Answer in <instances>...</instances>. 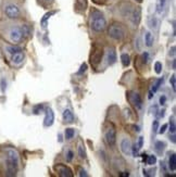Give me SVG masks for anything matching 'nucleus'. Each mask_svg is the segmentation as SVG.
<instances>
[{"instance_id": "16", "label": "nucleus", "mask_w": 176, "mask_h": 177, "mask_svg": "<svg viewBox=\"0 0 176 177\" xmlns=\"http://www.w3.org/2000/svg\"><path fill=\"white\" fill-rule=\"evenodd\" d=\"M139 20H140V9H139V8H136V9L134 10V12L132 13L133 24L137 25L138 23H139Z\"/></svg>"}, {"instance_id": "34", "label": "nucleus", "mask_w": 176, "mask_h": 177, "mask_svg": "<svg viewBox=\"0 0 176 177\" xmlns=\"http://www.w3.org/2000/svg\"><path fill=\"white\" fill-rule=\"evenodd\" d=\"M86 70H87V64H86V63H83V64L81 65L79 71H78V74H83Z\"/></svg>"}, {"instance_id": "17", "label": "nucleus", "mask_w": 176, "mask_h": 177, "mask_svg": "<svg viewBox=\"0 0 176 177\" xmlns=\"http://www.w3.org/2000/svg\"><path fill=\"white\" fill-rule=\"evenodd\" d=\"M145 43L147 47H151L153 45V36L150 32H147L145 35Z\"/></svg>"}, {"instance_id": "50", "label": "nucleus", "mask_w": 176, "mask_h": 177, "mask_svg": "<svg viewBox=\"0 0 176 177\" xmlns=\"http://www.w3.org/2000/svg\"><path fill=\"white\" fill-rule=\"evenodd\" d=\"M46 1H50V0H46Z\"/></svg>"}, {"instance_id": "28", "label": "nucleus", "mask_w": 176, "mask_h": 177, "mask_svg": "<svg viewBox=\"0 0 176 177\" xmlns=\"http://www.w3.org/2000/svg\"><path fill=\"white\" fill-rule=\"evenodd\" d=\"M73 158H74V152L72 150H69L66 151V153H65V159H66V161L67 162H72V160H73Z\"/></svg>"}, {"instance_id": "42", "label": "nucleus", "mask_w": 176, "mask_h": 177, "mask_svg": "<svg viewBox=\"0 0 176 177\" xmlns=\"http://www.w3.org/2000/svg\"><path fill=\"white\" fill-rule=\"evenodd\" d=\"M79 176H85V177H87L88 176V174L84 170H79Z\"/></svg>"}, {"instance_id": "46", "label": "nucleus", "mask_w": 176, "mask_h": 177, "mask_svg": "<svg viewBox=\"0 0 176 177\" xmlns=\"http://www.w3.org/2000/svg\"><path fill=\"white\" fill-rule=\"evenodd\" d=\"M175 64H176V61L175 60H173V65H172V66H173V70H175Z\"/></svg>"}, {"instance_id": "15", "label": "nucleus", "mask_w": 176, "mask_h": 177, "mask_svg": "<svg viewBox=\"0 0 176 177\" xmlns=\"http://www.w3.org/2000/svg\"><path fill=\"white\" fill-rule=\"evenodd\" d=\"M163 81H164V78L162 77V78H159L158 81H155V83H154L153 87L151 88V90L149 91V96H148L149 99H151V98H152V95L157 92V90H158V89H159V88H160V86H161V85L163 84Z\"/></svg>"}, {"instance_id": "8", "label": "nucleus", "mask_w": 176, "mask_h": 177, "mask_svg": "<svg viewBox=\"0 0 176 177\" xmlns=\"http://www.w3.org/2000/svg\"><path fill=\"white\" fill-rule=\"evenodd\" d=\"M53 122H55V113H53V111L50 108H48L46 110V116H45L44 125L46 127H50L53 124Z\"/></svg>"}, {"instance_id": "44", "label": "nucleus", "mask_w": 176, "mask_h": 177, "mask_svg": "<svg viewBox=\"0 0 176 177\" xmlns=\"http://www.w3.org/2000/svg\"><path fill=\"white\" fill-rule=\"evenodd\" d=\"M159 114H158V115H157V116H158V118H163V116H164V114H165V111L164 110H162V111H159Z\"/></svg>"}, {"instance_id": "49", "label": "nucleus", "mask_w": 176, "mask_h": 177, "mask_svg": "<svg viewBox=\"0 0 176 177\" xmlns=\"http://www.w3.org/2000/svg\"><path fill=\"white\" fill-rule=\"evenodd\" d=\"M59 141H62V136H61V135H59Z\"/></svg>"}, {"instance_id": "43", "label": "nucleus", "mask_w": 176, "mask_h": 177, "mask_svg": "<svg viewBox=\"0 0 176 177\" xmlns=\"http://www.w3.org/2000/svg\"><path fill=\"white\" fill-rule=\"evenodd\" d=\"M170 55H172V57L175 55V47H172V49L170 50Z\"/></svg>"}, {"instance_id": "33", "label": "nucleus", "mask_w": 176, "mask_h": 177, "mask_svg": "<svg viewBox=\"0 0 176 177\" xmlns=\"http://www.w3.org/2000/svg\"><path fill=\"white\" fill-rule=\"evenodd\" d=\"M138 148L137 146H132V152H133V156H138Z\"/></svg>"}, {"instance_id": "40", "label": "nucleus", "mask_w": 176, "mask_h": 177, "mask_svg": "<svg viewBox=\"0 0 176 177\" xmlns=\"http://www.w3.org/2000/svg\"><path fill=\"white\" fill-rule=\"evenodd\" d=\"M165 101H166V97L163 95V96L160 97V104L161 106H163V104H165Z\"/></svg>"}, {"instance_id": "35", "label": "nucleus", "mask_w": 176, "mask_h": 177, "mask_svg": "<svg viewBox=\"0 0 176 177\" xmlns=\"http://www.w3.org/2000/svg\"><path fill=\"white\" fill-rule=\"evenodd\" d=\"M158 128H159V122H158V121H153V124H152L153 133H157V132H158Z\"/></svg>"}, {"instance_id": "18", "label": "nucleus", "mask_w": 176, "mask_h": 177, "mask_svg": "<svg viewBox=\"0 0 176 177\" xmlns=\"http://www.w3.org/2000/svg\"><path fill=\"white\" fill-rule=\"evenodd\" d=\"M169 167H170V170L172 171V172H175V170H176V156H175L174 153H173V154L170 156V159H169Z\"/></svg>"}, {"instance_id": "45", "label": "nucleus", "mask_w": 176, "mask_h": 177, "mask_svg": "<svg viewBox=\"0 0 176 177\" xmlns=\"http://www.w3.org/2000/svg\"><path fill=\"white\" fill-rule=\"evenodd\" d=\"M147 158H148V156H147L146 153H143V161H147Z\"/></svg>"}, {"instance_id": "3", "label": "nucleus", "mask_w": 176, "mask_h": 177, "mask_svg": "<svg viewBox=\"0 0 176 177\" xmlns=\"http://www.w3.org/2000/svg\"><path fill=\"white\" fill-rule=\"evenodd\" d=\"M108 34L115 40H122L125 36V29L120 24H112L108 29Z\"/></svg>"}, {"instance_id": "13", "label": "nucleus", "mask_w": 176, "mask_h": 177, "mask_svg": "<svg viewBox=\"0 0 176 177\" xmlns=\"http://www.w3.org/2000/svg\"><path fill=\"white\" fill-rule=\"evenodd\" d=\"M102 54H103L102 50H96V51H94L93 54H91V60H90L91 63L94 65L99 64L101 59H102Z\"/></svg>"}, {"instance_id": "5", "label": "nucleus", "mask_w": 176, "mask_h": 177, "mask_svg": "<svg viewBox=\"0 0 176 177\" xmlns=\"http://www.w3.org/2000/svg\"><path fill=\"white\" fill-rule=\"evenodd\" d=\"M5 14H6L9 19L14 20V19L20 17V15H21V10H20V8H19L17 5H14V3H9V5H7L6 7H5Z\"/></svg>"}, {"instance_id": "26", "label": "nucleus", "mask_w": 176, "mask_h": 177, "mask_svg": "<svg viewBox=\"0 0 176 177\" xmlns=\"http://www.w3.org/2000/svg\"><path fill=\"white\" fill-rule=\"evenodd\" d=\"M76 5L78 9L81 10H85L86 7H87V0H76Z\"/></svg>"}, {"instance_id": "27", "label": "nucleus", "mask_w": 176, "mask_h": 177, "mask_svg": "<svg viewBox=\"0 0 176 177\" xmlns=\"http://www.w3.org/2000/svg\"><path fill=\"white\" fill-rule=\"evenodd\" d=\"M77 152H78V156L81 159H85L86 158V152L84 150V147L82 145L78 146V148H77Z\"/></svg>"}, {"instance_id": "11", "label": "nucleus", "mask_w": 176, "mask_h": 177, "mask_svg": "<svg viewBox=\"0 0 176 177\" xmlns=\"http://www.w3.org/2000/svg\"><path fill=\"white\" fill-rule=\"evenodd\" d=\"M107 62L109 65L114 64L116 62V51L114 48H109L107 52Z\"/></svg>"}, {"instance_id": "38", "label": "nucleus", "mask_w": 176, "mask_h": 177, "mask_svg": "<svg viewBox=\"0 0 176 177\" xmlns=\"http://www.w3.org/2000/svg\"><path fill=\"white\" fill-rule=\"evenodd\" d=\"M143 63H147L149 61V53L148 52H143Z\"/></svg>"}, {"instance_id": "23", "label": "nucleus", "mask_w": 176, "mask_h": 177, "mask_svg": "<svg viewBox=\"0 0 176 177\" xmlns=\"http://www.w3.org/2000/svg\"><path fill=\"white\" fill-rule=\"evenodd\" d=\"M7 52L10 54H14L17 53V52H19V51H22V49L20 48V47H14V46H8L6 48Z\"/></svg>"}, {"instance_id": "39", "label": "nucleus", "mask_w": 176, "mask_h": 177, "mask_svg": "<svg viewBox=\"0 0 176 177\" xmlns=\"http://www.w3.org/2000/svg\"><path fill=\"white\" fill-rule=\"evenodd\" d=\"M6 86H7L6 79H5V78H2V79H1V90L2 91L6 90Z\"/></svg>"}, {"instance_id": "24", "label": "nucleus", "mask_w": 176, "mask_h": 177, "mask_svg": "<svg viewBox=\"0 0 176 177\" xmlns=\"http://www.w3.org/2000/svg\"><path fill=\"white\" fill-rule=\"evenodd\" d=\"M75 135V130L74 128H66L65 129V138L66 140H71Z\"/></svg>"}, {"instance_id": "41", "label": "nucleus", "mask_w": 176, "mask_h": 177, "mask_svg": "<svg viewBox=\"0 0 176 177\" xmlns=\"http://www.w3.org/2000/svg\"><path fill=\"white\" fill-rule=\"evenodd\" d=\"M143 137H139V141H138V146H137L139 149L143 147Z\"/></svg>"}, {"instance_id": "14", "label": "nucleus", "mask_w": 176, "mask_h": 177, "mask_svg": "<svg viewBox=\"0 0 176 177\" xmlns=\"http://www.w3.org/2000/svg\"><path fill=\"white\" fill-rule=\"evenodd\" d=\"M62 118H63V121L65 122V123H73L74 122V114L72 112L71 110H69V109H66L63 111V114H62Z\"/></svg>"}, {"instance_id": "37", "label": "nucleus", "mask_w": 176, "mask_h": 177, "mask_svg": "<svg viewBox=\"0 0 176 177\" xmlns=\"http://www.w3.org/2000/svg\"><path fill=\"white\" fill-rule=\"evenodd\" d=\"M166 129H167V124H164V125H163V126H162V127H161V128L159 129V130H158V133H159V134H164L165 132H166Z\"/></svg>"}, {"instance_id": "12", "label": "nucleus", "mask_w": 176, "mask_h": 177, "mask_svg": "<svg viewBox=\"0 0 176 177\" xmlns=\"http://www.w3.org/2000/svg\"><path fill=\"white\" fill-rule=\"evenodd\" d=\"M11 61L14 65L22 64L23 61H24V53H23L22 51H19V52H17V53L12 54Z\"/></svg>"}, {"instance_id": "31", "label": "nucleus", "mask_w": 176, "mask_h": 177, "mask_svg": "<svg viewBox=\"0 0 176 177\" xmlns=\"http://www.w3.org/2000/svg\"><path fill=\"white\" fill-rule=\"evenodd\" d=\"M155 162H157V158L154 156H149L148 158H147V163H148V165H154Z\"/></svg>"}, {"instance_id": "32", "label": "nucleus", "mask_w": 176, "mask_h": 177, "mask_svg": "<svg viewBox=\"0 0 176 177\" xmlns=\"http://www.w3.org/2000/svg\"><path fill=\"white\" fill-rule=\"evenodd\" d=\"M170 81H171V85H172L173 90L175 91V89H176V77H175V74H173V75H172Z\"/></svg>"}, {"instance_id": "30", "label": "nucleus", "mask_w": 176, "mask_h": 177, "mask_svg": "<svg viewBox=\"0 0 176 177\" xmlns=\"http://www.w3.org/2000/svg\"><path fill=\"white\" fill-rule=\"evenodd\" d=\"M162 63L161 62H155V64H154V71H155V73L157 74H160L161 72H162Z\"/></svg>"}, {"instance_id": "6", "label": "nucleus", "mask_w": 176, "mask_h": 177, "mask_svg": "<svg viewBox=\"0 0 176 177\" xmlns=\"http://www.w3.org/2000/svg\"><path fill=\"white\" fill-rule=\"evenodd\" d=\"M105 141L108 142L109 146H114L116 141V130L114 126H111L110 128H108V130L105 132Z\"/></svg>"}, {"instance_id": "20", "label": "nucleus", "mask_w": 176, "mask_h": 177, "mask_svg": "<svg viewBox=\"0 0 176 177\" xmlns=\"http://www.w3.org/2000/svg\"><path fill=\"white\" fill-rule=\"evenodd\" d=\"M165 5H166V0H158L157 1V12L162 13V11L164 10Z\"/></svg>"}, {"instance_id": "51", "label": "nucleus", "mask_w": 176, "mask_h": 177, "mask_svg": "<svg viewBox=\"0 0 176 177\" xmlns=\"http://www.w3.org/2000/svg\"><path fill=\"white\" fill-rule=\"evenodd\" d=\"M138 1H140V0H138Z\"/></svg>"}, {"instance_id": "29", "label": "nucleus", "mask_w": 176, "mask_h": 177, "mask_svg": "<svg viewBox=\"0 0 176 177\" xmlns=\"http://www.w3.org/2000/svg\"><path fill=\"white\" fill-rule=\"evenodd\" d=\"M170 132L172 134L174 135L176 132V126H175V121H174V118H171V122H170Z\"/></svg>"}, {"instance_id": "22", "label": "nucleus", "mask_w": 176, "mask_h": 177, "mask_svg": "<svg viewBox=\"0 0 176 177\" xmlns=\"http://www.w3.org/2000/svg\"><path fill=\"white\" fill-rule=\"evenodd\" d=\"M121 60H122V64L124 66H128L131 63V58H129V54L127 53H123L121 55Z\"/></svg>"}, {"instance_id": "47", "label": "nucleus", "mask_w": 176, "mask_h": 177, "mask_svg": "<svg viewBox=\"0 0 176 177\" xmlns=\"http://www.w3.org/2000/svg\"><path fill=\"white\" fill-rule=\"evenodd\" d=\"M134 128H135V130H136V132H139V130H140V129H139V127H138V126H134Z\"/></svg>"}, {"instance_id": "7", "label": "nucleus", "mask_w": 176, "mask_h": 177, "mask_svg": "<svg viewBox=\"0 0 176 177\" xmlns=\"http://www.w3.org/2000/svg\"><path fill=\"white\" fill-rule=\"evenodd\" d=\"M128 100H129V102H131L136 109H140V108L143 107L141 97H140V95L137 94V92H129V94H128Z\"/></svg>"}, {"instance_id": "48", "label": "nucleus", "mask_w": 176, "mask_h": 177, "mask_svg": "<svg viewBox=\"0 0 176 177\" xmlns=\"http://www.w3.org/2000/svg\"><path fill=\"white\" fill-rule=\"evenodd\" d=\"M121 176H128V173H123L121 174Z\"/></svg>"}, {"instance_id": "1", "label": "nucleus", "mask_w": 176, "mask_h": 177, "mask_svg": "<svg viewBox=\"0 0 176 177\" xmlns=\"http://www.w3.org/2000/svg\"><path fill=\"white\" fill-rule=\"evenodd\" d=\"M7 175L8 176H14L17 175V168H19V154L15 150L9 149L7 152Z\"/></svg>"}, {"instance_id": "21", "label": "nucleus", "mask_w": 176, "mask_h": 177, "mask_svg": "<svg viewBox=\"0 0 176 177\" xmlns=\"http://www.w3.org/2000/svg\"><path fill=\"white\" fill-rule=\"evenodd\" d=\"M164 148H165V144L163 141H157L155 145H154V149H155V151L158 153H162L163 150H164Z\"/></svg>"}, {"instance_id": "4", "label": "nucleus", "mask_w": 176, "mask_h": 177, "mask_svg": "<svg viewBox=\"0 0 176 177\" xmlns=\"http://www.w3.org/2000/svg\"><path fill=\"white\" fill-rule=\"evenodd\" d=\"M8 37L10 39V41L14 43H17L20 41H22V39L24 38V35H23L22 28L19 26H13L9 29L8 32Z\"/></svg>"}, {"instance_id": "2", "label": "nucleus", "mask_w": 176, "mask_h": 177, "mask_svg": "<svg viewBox=\"0 0 176 177\" xmlns=\"http://www.w3.org/2000/svg\"><path fill=\"white\" fill-rule=\"evenodd\" d=\"M90 25L95 32H103L107 26V21H105V16L102 15V13H100L97 10L93 11L90 14Z\"/></svg>"}, {"instance_id": "25", "label": "nucleus", "mask_w": 176, "mask_h": 177, "mask_svg": "<svg viewBox=\"0 0 176 177\" xmlns=\"http://www.w3.org/2000/svg\"><path fill=\"white\" fill-rule=\"evenodd\" d=\"M149 25L151 28H158V25H159V21L153 17V16H151L150 19H149Z\"/></svg>"}, {"instance_id": "9", "label": "nucleus", "mask_w": 176, "mask_h": 177, "mask_svg": "<svg viewBox=\"0 0 176 177\" xmlns=\"http://www.w3.org/2000/svg\"><path fill=\"white\" fill-rule=\"evenodd\" d=\"M121 150L124 154L131 156V153H132V144H131V140L128 138H124L121 141Z\"/></svg>"}, {"instance_id": "10", "label": "nucleus", "mask_w": 176, "mask_h": 177, "mask_svg": "<svg viewBox=\"0 0 176 177\" xmlns=\"http://www.w3.org/2000/svg\"><path fill=\"white\" fill-rule=\"evenodd\" d=\"M57 168V171L59 173V175L61 177H72L73 176V173L72 171L69 168V167L64 166V165H58V166L55 167Z\"/></svg>"}, {"instance_id": "36", "label": "nucleus", "mask_w": 176, "mask_h": 177, "mask_svg": "<svg viewBox=\"0 0 176 177\" xmlns=\"http://www.w3.org/2000/svg\"><path fill=\"white\" fill-rule=\"evenodd\" d=\"M43 106H41V104H39V106H37V107H35L34 108V113H35V114H39V113H40V111H41V110H43Z\"/></svg>"}, {"instance_id": "19", "label": "nucleus", "mask_w": 176, "mask_h": 177, "mask_svg": "<svg viewBox=\"0 0 176 177\" xmlns=\"http://www.w3.org/2000/svg\"><path fill=\"white\" fill-rule=\"evenodd\" d=\"M55 13V11H51V12H48V13H46V14H45L44 17H43V19H41V21H40L43 28H46V27H47V21L49 20L50 16L53 15Z\"/></svg>"}]
</instances>
